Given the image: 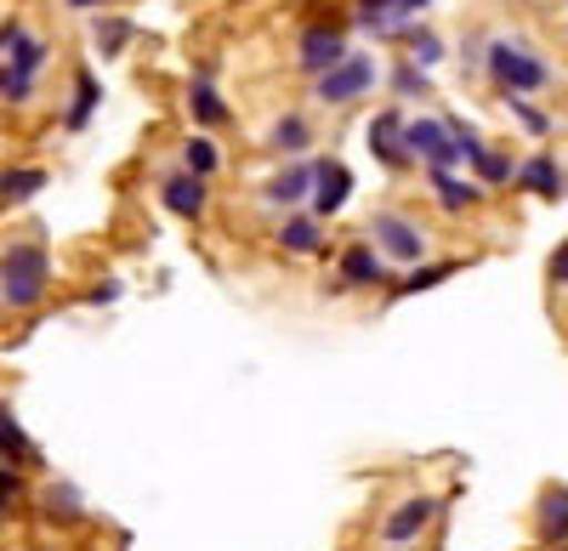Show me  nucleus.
Instances as JSON below:
<instances>
[{
  "label": "nucleus",
  "instance_id": "nucleus-4",
  "mask_svg": "<svg viewBox=\"0 0 568 551\" xmlns=\"http://www.w3.org/2000/svg\"><path fill=\"white\" fill-rule=\"evenodd\" d=\"M369 85H375V58H358V52H347L336 69H324L313 80L318 103H353V98H364Z\"/></svg>",
  "mask_w": 568,
  "mask_h": 551
},
{
  "label": "nucleus",
  "instance_id": "nucleus-31",
  "mask_svg": "<svg viewBox=\"0 0 568 551\" xmlns=\"http://www.w3.org/2000/svg\"><path fill=\"white\" fill-rule=\"evenodd\" d=\"M45 507H52V512H80V500H74V489H69V483H58L52 494H45ZM63 523H69V518H63Z\"/></svg>",
  "mask_w": 568,
  "mask_h": 551
},
{
  "label": "nucleus",
  "instance_id": "nucleus-3",
  "mask_svg": "<svg viewBox=\"0 0 568 551\" xmlns=\"http://www.w3.org/2000/svg\"><path fill=\"white\" fill-rule=\"evenodd\" d=\"M404 149L409 160H426L433 171H455L460 165V149H455V136L444 120H404Z\"/></svg>",
  "mask_w": 568,
  "mask_h": 551
},
{
  "label": "nucleus",
  "instance_id": "nucleus-19",
  "mask_svg": "<svg viewBox=\"0 0 568 551\" xmlns=\"http://www.w3.org/2000/svg\"><path fill=\"white\" fill-rule=\"evenodd\" d=\"M40 188H45V171L40 165H23V171L0 176V200H34Z\"/></svg>",
  "mask_w": 568,
  "mask_h": 551
},
{
  "label": "nucleus",
  "instance_id": "nucleus-29",
  "mask_svg": "<svg viewBox=\"0 0 568 551\" xmlns=\"http://www.w3.org/2000/svg\"><path fill=\"white\" fill-rule=\"evenodd\" d=\"M393 85L404 91V98H415V91H426V69H415V63H398V69H393Z\"/></svg>",
  "mask_w": 568,
  "mask_h": 551
},
{
  "label": "nucleus",
  "instance_id": "nucleus-14",
  "mask_svg": "<svg viewBox=\"0 0 568 551\" xmlns=\"http://www.w3.org/2000/svg\"><path fill=\"white\" fill-rule=\"evenodd\" d=\"M307 188H313V165H284L267 182V200L273 205H296V200H307Z\"/></svg>",
  "mask_w": 568,
  "mask_h": 551
},
{
  "label": "nucleus",
  "instance_id": "nucleus-17",
  "mask_svg": "<svg viewBox=\"0 0 568 551\" xmlns=\"http://www.w3.org/2000/svg\"><path fill=\"white\" fill-rule=\"evenodd\" d=\"M433 188H438L444 211H466V205H478V200H484V188H478V182H455L449 171H433Z\"/></svg>",
  "mask_w": 568,
  "mask_h": 551
},
{
  "label": "nucleus",
  "instance_id": "nucleus-9",
  "mask_svg": "<svg viewBox=\"0 0 568 551\" xmlns=\"http://www.w3.org/2000/svg\"><path fill=\"white\" fill-rule=\"evenodd\" d=\"M369 149H375V160H382L387 171H404V165H409V149H404V114H398V109H387V114H375V120H369Z\"/></svg>",
  "mask_w": 568,
  "mask_h": 551
},
{
  "label": "nucleus",
  "instance_id": "nucleus-21",
  "mask_svg": "<svg viewBox=\"0 0 568 551\" xmlns=\"http://www.w3.org/2000/svg\"><path fill=\"white\" fill-rule=\"evenodd\" d=\"M404 40H409V63L415 69H433L438 58H444V40L438 34H426V29H398Z\"/></svg>",
  "mask_w": 568,
  "mask_h": 551
},
{
  "label": "nucleus",
  "instance_id": "nucleus-20",
  "mask_svg": "<svg viewBox=\"0 0 568 551\" xmlns=\"http://www.w3.org/2000/svg\"><path fill=\"white\" fill-rule=\"evenodd\" d=\"M182 160H187V176H211V171L222 165V149L211 143V136H187Z\"/></svg>",
  "mask_w": 568,
  "mask_h": 551
},
{
  "label": "nucleus",
  "instance_id": "nucleus-18",
  "mask_svg": "<svg viewBox=\"0 0 568 551\" xmlns=\"http://www.w3.org/2000/svg\"><path fill=\"white\" fill-rule=\"evenodd\" d=\"M278 245H284V251H296V256L318 251V222H313V216H291V222L278 227Z\"/></svg>",
  "mask_w": 568,
  "mask_h": 551
},
{
  "label": "nucleus",
  "instance_id": "nucleus-16",
  "mask_svg": "<svg viewBox=\"0 0 568 551\" xmlns=\"http://www.w3.org/2000/svg\"><path fill=\"white\" fill-rule=\"evenodd\" d=\"M0 455H7L12 467L34 461V443H29V432L18 427V416H12V409H0Z\"/></svg>",
  "mask_w": 568,
  "mask_h": 551
},
{
  "label": "nucleus",
  "instance_id": "nucleus-6",
  "mask_svg": "<svg viewBox=\"0 0 568 551\" xmlns=\"http://www.w3.org/2000/svg\"><path fill=\"white\" fill-rule=\"evenodd\" d=\"M375 245H387V256H398V262H420L426 256V234H420L415 222L393 216V211L375 216Z\"/></svg>",
  "mask_w": 568,
  "mask_h": 551
},
{
  "label": "nucleus",
  "instance_id": "nucleus-33",
  "mask_svg": "<svg viewBox=\"0 0 568 551\" xmlns=\"http://www.w3.org/2000/svg\"><path fill=\"white\" fill-rule=\"evenodd\" d=\"M7 40H12V29H0V45H7Z\"/></svg>",
  "mask_w": 568,
  "mask_h": 551
},
{
  "label": "nucleus",
  "instance_id": "nucleus-12",
  "mask_svg": "<svg viewBox=\"0 0 568 551\" xmlns=\"http://www.w3.org/2000/svg\"><path fill=\"white\" fill-rule=\"evenodd\" d=\"M517 182H524V188H535L540 200H562V165L551 160V154H535L524 171H511Z\"/></svg>",
  "mask_w": 568,
  "mask_h": 551
},
{
  "label": "nucleus",
  "instance_id": "nucleus-28",
  "mask_svg": "<svg viewBox=\"0 0 568 551\" xmlns=\"http://www.w3.org/2000/svg\"><path fill=\"white\" fill-rule=\"evenodd\" d=\"M18 494H23V478H18V467H7V461H0V518H7V512L18 507Z\"/></svg>",
  "mask_w": 568,
  "mask_h": 551
},
{
  "label": "nucleus",
  "instance_id": "nucleus-24",
  "mask_svg": "<svg viewBox=\"0 0 568 551\" xmlns=\"http://www.w3.org/2000/svg\"><path fill=\"white\" fill-rule=\"evenodd\" d=\"M562 512H568V494H562V483L540 500V534L546 540H562Z\"/></svg>",
  "mask_w": 568,
  "mask_h": 551
},
{
  "label": "nucleus",
  "instance_id": "nucleus-27",
  "mask_svg": "<svg viewBox=\"0 0 568 551\" xmlns=\"http://www.w3.org/2000/svg\"><path fill=\"white\" fill-rule=\"evenodd\" d=\"M125 40H131V23H125V18H109V23H98V52H103V58L125 52Z\"/></svg>",
  "mask_w": 568,
  "mask_h": 551
},
{
  "label": "nucleus",
  "instance_id": "nucleus-7",
  "mask_svg": "<svg viewBox=\"0 0 568 551\" xmlns=\"http://www.w3.org/2000/svg\"><path fill=\"white\" fill-rule=\"evenodd\" d=\"M426 7H433V0H358V23L375 29V34H398V29H409V18L426 12Z\"/></svg>",
  "mask_w": 568,
  "mask_h": 551
},
{
  "label": "nucleus",
  "instance_id": "nucleus-13",
  "mask_svg": "<svg viewBox=\"0 0 568 551\" xmlns=\"http://www.w3.org/2000/svg\"><path fill=\"white\" fill-rule=\"evenodd\" d=\"M342 279H347V285H382V279H387V262H382V251L353 245V251L342 256Z\"/></svg>",
  "mask_w": 568,
  "mask_h": 551
},
{
  "label": "nucleus",
  "instance_id": "nucleus-1",
  "mask_svg": "<svg viewBox=\"0 0 568 551\" xmlns=\"http://www.w3.org/2000/svg\"><path fill=\"white\" fill-rule=\"evenodd\" d=\"M484 63H489V80L506 91V98H529V91L551 85V69L535 52H524V45H511V40H489Z\"/></svg>",
  "mask_w": 568,
  "mask_h": 551
},
{
  "label": "nucleus",
  "instance_id": "nucleus-11",
  "mask_svg": "<svg viewBox=\"0 0 568 551\" xmlns=\"http://www.w3.org/2000/svg\"><path fill=\"white\" fill-rule=\"evenodd\" d=\"M165 205L176 211V216H200L205 205H211V194H205V176H165Z\"/></svg>",
  "mask_w": 568,
  "mask_h": 551
},
{
  "label": "nucleus",
  "instance_id": "nucleus-8",
  "mask_svg": "<svg viewBox=\"0 0 568 551\" xmlns=\"http://www.w3.org/2000/svg\"><path fill=\"white\" fill-rule=\"evenodd\" d=\"M347 58V34L342 29H329V23H313L302 34V69L307 74H324V69H336Z\"/></svg>",
  "mask_w": 568,
  "mask_h": 551
},
{
  "label": "nucleus",
  "instance_id": "nucleus-32",
  "mask_svg": "<svg viewBox=\"0 0 568 551\" xmlns=\"http://www.w3.org/2000/svg\"><path fill=\"white\" fill-rule=\"evenodd\" d=\"M74 12H98V7H109V0H69Z\"/></svg>",
  "mask_w": 568,
  "mask_h": 551
},
{
  "label": "nucleus",
  "instance_id": "nucleus-25",
  "mask_svg": "<svg viewBox=\"0 0 568 551\" xmlns=\"http://www.w3.org/2000/svg\"><path fill=\"white\" fill-rule=\"evenodd\" d=\"M307 136H313V125H307L302 114H284V120L273 125V143H278V149H307Z\"/></svg>",
  "mask_w": 568,
  "mask_h": 551
},
{
  "label": "nucleus",
  "instance_id": "nucleus-26",
  "mask_svg": "<svg viewBox=\"0 0 568 551\" xmlns=\"http://www.w3.org/2000/svg\"><path fill=\"white\" fill-rule=\"evenodd\" d=\"M449 273H455V262H433V267H415L409 279L398 285V296H415V290H426V285H444Z\"/></svg>",
  "mask_w": 568,
  "mask_h": 551
},
{
  "label": "nucleus",
  "instance_id": "nucleus-10",
  "mask_svg": "<svg viewBox=\"0 0 568 551\" xmlns=\"http://www.w3.org/2000/svg\"><path fill=\"white\" fill-rule=\"evenodd\" d=\"M433 512H438V500L415 494V500H404V507H398V512L387 518V529H382V534H387L393 545H409V540H415V534H420L426 523H433Z\"/></svg>",
  "mask_w": 568,
  "mask_h": 551
},
{
  "label": "nucleus",
  "instance_id": "nucleus-23",
  "mask_svg": "<svg viewBox=\"0 0 568 551\" xmlns=\"http://www.w3.org/2000/svg\"><path fill=\"white\" fill-rule=\"evenodd\" d=\"M98 98H103V85H98V74H80V91H74V109H69V131H80V125L91 120V109H98Z\"/></svg>",
  "mask_w": 568,
  "mask_h": 551
},
{
  "label": "nucleus",
  "instance_id": "nucleus-30",
  "mask_svg": "<svg viewBox=\"0 0 568 551\" xmlns=\"http://www.w3.org/2000/svg\"><path fill=\"white\" fill-rule=\"evenodd\" d=\"M511 109H517V120H524V125H529L535 136H546V131H551V120H546V114H540L535 103H524V98H511Z\"/></svg>",
  "mask_w": 568,
  "mask_h": 551
},
{
  "label": "nucleus",
  "instance_id": "nucleus-22",
  "mask_svg": "<svg viewBox=\"0 0 568 551\" xmlns=\"http://www.w3.org/2000/svg\"><path fill=\"white\" fill-rule=\"evenodd\" d=\"M0 98H7V103H29L34 98V74L18 69V63H0Z\"/></svg>",
  "mask_w": 568,
  "mask_h": 551
},
{
  "label": "nucleus",
  "instance_id": "nucleus-15",
  "mask_svg": "<svg viewBox=\"0 0 568 551\" xmlns=\"http://www.w3.org/2000/svg\"><path fill=\"white\" fill-rule=\"evenodd\" d=\"M187 109H194V120H200V125H222V120H227V103L216 98V85H211L205 74H200L194 85H187Z\"/></svg>",
  "mask_w": 568,
  "mask_h": 551
},
{
  "label": "nucleus",
  "instance_id": "nucleus-2",
  "mask_svg": "<svg viewBox=\"0 0 568 551\" xmlns=\"http://www.w3.org/2000/svg\"><path fill=\"white\" fill-rule=\"evenodd\" d=\"M52 285V256L40 245H18L7 262H0V302L7 307H34Z\"/></svg>",
  "mask_w": 568,
  "mask_h": 551
},
{
  "label": "nucleus",
  "instance_id": "nucleus-5",
  "mask_svg": "<svg viewBox=\"0 0 568 551\" xmlns=\"http://www.w3.org/2000/svg\"><path fill=\"white\" fill-rule=\"evenodd\" d=\"M307 200H313L318 216H336V211L353 200V171H347L342 160H318V165H313V188H307Z\"/></svg>",
  "mask_w": 568,
  "mask_h": 551
}]
</instances>
